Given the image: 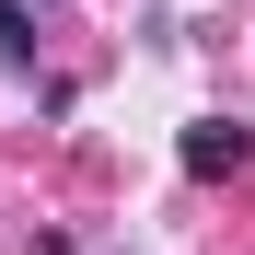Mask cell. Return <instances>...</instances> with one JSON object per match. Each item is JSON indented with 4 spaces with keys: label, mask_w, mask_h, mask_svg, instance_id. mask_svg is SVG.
<instances>
[{
    "label": "cell",
    "mask_w": 255,
    "mask_h": 255,
    "mask_svg": "<svg viewBox=\"0 0 255 255\" xmlns=\"http://www.w3.org/2000/svg\"><path fill=\"white\" fill-rule=\"evenodd\" d=\"M174 162H186V174H244V162H255V139H244L232 116H197L186 139H174Z\"/></svg>",
    "instance_id": "1"
},
{
    "label": "cell",
    "mask_w": 255,
    "mask_h": 255,
    "mask_svg": "<svg viewBox=\"0 0 255 255\" xmlns=\"http://www.w3.org/2000/svg\"><path fill=\"white\" fill-rule=\"evenodd\" d=\"M0 58H12V70L35 58V12H23V0H0Z\"/></svg>",
    "instance_id": "2"
}]
</instances>
